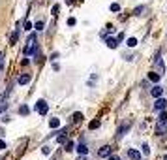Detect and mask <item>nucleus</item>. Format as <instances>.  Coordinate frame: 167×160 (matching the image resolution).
Returning <instances> with one entry per match:
<instances>
[{
  "label": "nucleus",
  "instance_id": "1",
  "mask_svg": "<svg viewBox=\"0 0 167 160\" xmlns=\"http://www.w3.org/2000/svg\"><path fill=\"white\" fill-rule=\"evenodd\" d=\"M24 55L26 57H36L38 55V41H36V34H30L26 40V47H24Z\"/></svg>",
  "mask_w": 167,
  "mask_h": 160
},
{
  "label": "nucleus",
  "instance_id": "2",
  "mask_svg": "<svg viewBox=\"0 0 167 160\" xmlns=\"http://www.w3.org/2000/svg\"><path fill=\"white\" fill-rule=\"evenodd\" d=\"M156 132L160 134V136H164L167 132V113L164 111L162 115H160V119H158V126H156Z\"/></svg>",
  "mask_w": 167,
  "mask_h": 160
},
{
  "label": "nucleus",
  "instance_id": "3",
  "mask_svg": "<svg viewBox=\"0 0 167 160\" xmlns=\"http://www.w3.org/2000/svg\"><path fill=\"white\" fill-rule=\"evenodd\" d=\"M36 111H38L39 115H47V111H49L47 102H45V100H38V104H36Z\"/></svg>",
  "mask_w": 167,
  "mask_h": 160
},
{
  "label": "nucleus",
  "instance_id": "4",
  "mask_svg": "<svg viewBox=\"0 0 167 160\" xmlns=\"http://www.w3.org/2000/svg\"><path fill=\"white\" fill-rule=\"evenodd\" d=\"M154 64H156V74L164 75V74H165V66H164V60H162V57H160V55H156V60H154Z\"/></svg>",
  "mask_w": 167,
  "mask_h": 160
},
{
  "label": "nucleus",
  "instance_id": "5",
  "mask_svg": "<svg viewBox=\"0 0 167 160\" xmlns=\"http://www.w3.org/2000/svg\"><path fill=\"white\" fill-rule=\"evenodd\" d=\"M165 108H167V100L160 96V98L156 100V104H154V109H156V111H164Z\"/></svg>",
  "mask_w": 167,
  "mask_h": 160
},
{
  "label": "nucleus",
  "instance_id": "6",
  "mask_svg": "<svg viewBox=\"0 0 167 160\" xmlns=\"http://www.w3.org/2000/svg\"><path fill=\"white\" fill-rule=\"evenodd\" d=\"M109 155H111V147H109V145H103V147L98 151V157H100V158H107Z\"/></svg>",
  "mask_w": 167,
  "mask_h": 160
},
{
  "label": "nucleus",
  "instance_id": "7",
  "mask_svg": "<svg viewBox=\"0 0 167 160\" xmlns=\"http://www.w3.org/2000/svg\"><path fill=\"white\" fill-rule=\"evenodd\" d=\"M150 94H152V96H154V98H160V96H162V94H164V89H162V87H160V85H154V87H152V89H150Z\"/></svg>",
  "mask_w": 167,
  "mask_h": 160
},
{
  "label": "nucleus",
  "instance_id": "8",
  "mask_svg": "<svg viewBox=\"0 0 167 160\" xmlns=\"http://www.w3.org/2000/svg\"><path fill=\"white\" fill-rule=\"evenodd\" d=\"M26 83H30V74H23L17 77V85H26Z\"/></svg>",
  "mask_w": 167,
  "mask_h": 160
},
{
  "label": "nucleus",
  "instance_id": "9",
  "mask_svg": "<svg viewBox=\"0 0 167 160\" xmlns=\"http://www.w3.org/2000/svg\"><path fill=\"white\" fill-rule=\"evenodd\" d=\"M130 126H132V123H126V124H122V126L118 128V132H117V138L120 140V138L124 136V132H128V128H130Z\"/></svg>",
  "mask_w": 167,
  "mask_h": 160
},
{
  "label": "nucleus",
  "instance_id": "10",
  "mask_svg": "<svg viewBox=\"0 0 167 160\" xmlns=\"http://www.w3.org/2000/svg\"><path fill=\"white\" fill-rule=\"evenodd\" d=\"M128 157L132 160H141V153L135 151V149H128Z\"/></svg>",
  "mask_w": 167,
  "mask_h": 160
},
{
  "label": "nucleus",
  "instance_id": "11",
  "mask_svg": "<svg viewBox=\"0 0 167 160\" xmlns=\"http://www.w3.org/2000/svg\"><path fill=\"white\" fill-rule=\"evenodd\" d=\"M105 43H107V47H111V49H117V47H118L117 38H105Z\"/></svg>",
  "mask_w": 167,
  "mask_h": 160
},
{
  "label": "nucleus",
  "instance_id": "12",
  "mask_svg": "<svg viewBox=\"0 0 167 160\" xmlns=\"http://www.w3.org/2000/svg\"><path fill=\"white\" fill-rule=\"evenodd\" d=\"M75 149H77V153H79V155H85V157H86V153H88V147H86L85 143H79Z\"/></svg>",
  "mask_w": 167,
  "mask_h": 160
},
{
  "label": "nucleus",
  "instance_id": "13",
  "mask_svg": "<svg viewBox=\"0 0 167 160\" xmlns=\"http://www.w3.org/2000/svg\"><path fill=\"white\" fill-rule=\"evenodd\" d=\"M160 77H162V75H160V74H156V72H150V74H149V79H150V81H156V83H158V81H160Z\"/></svg>",
  "mask_w": 167,
  "mask_h": 160
},
{
  "label": "nucleus",
  "instance_id": "14",
  "mask_svg": "<svg viewBox=\"0 0 167 160\" xmlns=\"http://www.w3.org/2000/svg\"><path fill=\"white\" fill-rule=\"evenodd\" d=\"M30 113V108L28 106H21L19 108V115H28Z\"/></svg>",
  "mask_w": 167,
  "mask_h": 160
},
{
  "label": "nucleus",
  "instance_id": "15",
  "mask_svg": "<svg viewBox=\"0 0 167 160\" xmlns=\"http://www.w3.org/2000/svg\"><path fill=\"white\" fill-rule=\"evenodd\" d=\"M17 38H19V30H15V32H13V34H11V36H9V43H11V45H13V43H15V41H17Z\"/></svg>",
  "mask_w": 167,
  "mask_h": 160
},
{
  "label": "nucleus",
  "instance_id": "16",
  "mask_svg": "<svg viewBox=\"0 0 167 160\" xmlns=\"http://www.w3.org/2000/svg\"><path fill=\"white\" fill-rule=\"evenodd\" d=\"M49 126H51V128H58V126H60V121H58V119H51V121H49Z\"/></svg>",
  "mask_w": 167,
  "mask_h": 160
},
{
  "label": "nucleus",
  "instance_id": "17",
  "mask_svg": "<svg viewBox=\"0 0 167 160\" xmlns=\"http://www.w3.org/2000/svg\"><path fill=\"white\" fill-rule=\"evenodd\" d=\"M126 45H128V47H135V45H137V40H135V38H130V40L126 41Z\"/></svg>",
  "mask_w": 167,
  "mask_h": 160
},
{
  "label": "nucleus",
  "instance_id": "18",
  "mask_svg": "<svg viewBox=\"0 0 167 160\" xmlns=\"http://www.w3.org/2000/svg\"><path fill=\"white\" fill-rule=\"evenodd\" d=\"M83 121V113H73V123H79Z\"/></svg>",
  "mask_w": 167,
  "mask_h": 160
},
{
  "label": "nucleus",
  "instance_id": "19",
  "mask_svg": "<svg viewBox=\"0 0 167 160\" xmlns=\"http://www.w3.org/2000/svg\"><path fill=\"white\" fill-rule=\"evenodd\" d=\"M143 11H145V6H139V8H135V9H133V13H135V15H141Z\"/></svg>",
  "mask_w": 167,
  "mask_h": 160
},
{
  "label": "nucleus",
  "instance_id": "20",
  "mask_svg": "<svg viewBox=\"0 0 167 160\" xmlns=\"http://www.w3.org/2000/svg\"><path fill=\"white\" fill-rule=\"evenodd\" d=\"M64 134H66V130L62 132V136H58V138H56V141H58V143H66V136H64Z\"/></svg>",
  "mask_w": 167,
  "mask_h": 160
},
{
  "label": "nucleus",
  "instance_id": "21",
  "mask_svg": "<svg viewBox=\"0 0 167 160\" xmlns=\"http://www.w3.org/2000/svg\"><path fill=\"white\" fill-rule=\"evenodd\" d=\"M111 11H120V6L115 2V4H111Z\"/></svg>",
  "mask_w": 167,
  "mask_h": 160
},
{
  "label": "nucleus",
  "instance_id": "22",
  "mask_svg": "<svg viewBox=\"0 0 167 160\" xmlns=\"http://www.w3.org/2000/svg\"><path fill=\"white\" fill-rule=\"evenodd\" d=\"M66 151H73V141H66Z\"/></svg>",
  "mask_w": 167,
  "mask_h": 160
},
{
  "label": "nucleus",
  "instance_id": "23",
  "mask_svg": "<svg viewBox=\"0 0 167 160\" xmlns=\"http://www.w3.org/2000/svg\"><path fill=\"white\" fill-rule=\"evenodd\" d=\"M36 30H43V21H38L36 23Z\"/></svg>",
  "mask_w": 167,
  "mask_h": 160
},
{
  "label": "nucleus",
  "instance_id": "24",
  "mask_svg": "<svg viewBox=\"0 0 167 160\" xmlns=\"http://www.w3.org/2000/svg\"><path fill=\"white\" fill-rule=\"evenodd\" d=\"M98 126H100V121H92V123H90V128H92V130L98 128Z\"/></svg>",
  "mask_w": 167,
  "mask_h": 160
},
{
  "label": "nucleus",
  "instance_id": "25",
  "mask_svg": "<svg viewBox=\"0 0 167 160\" xmlns=\"http://www.w3.org/2000/svg\"><path fill=\"white\" fill-rule=\"evenodd\" d=\"M41 153H43V155H49V153H51V149H49L47 145H43V147H41Z\"/></svg>",
  "mask_w": 167,
  "mask_h": 160
},
{
  "label": "nucleus",
  "instance_id": "26",
  "mask_svg": "<svg viewBox=\"0 0 167 160\" xmlns=\"http://www.w3.org/2000/svg\"><path fill=\"white\" fill-rule=\"evenodd\" d=\"M143 155H150V149H149V145H147V143L143 145Z\"/></svg>",
  "mask_w": 167,
  "mask_h": 160
},
{
  "label": "nucleus",
  "instance_id": "27",
  "mask_svg": "<svg viewBox=\"0 0 167 160\" xmlns=\"http://www.w3.org/2000/svg\"><path fill=\"white\" fill-rule=\"evenodd\" d=\"M6 109H8V104H6V102H2V104H0V113H4Z\"/></svg>",
  "mask_w": 167,
  "mask_h": 160
},
{
  "label": "nucleus",
  "instance_id": "28",
  "mask_svg": "<svg viewBox=\"0 0 167 160\" xmlns=\"http://www.w3.org/2000/svg\"><path fill=\"white\" fill-rule=\"evenodd\" d=\"M68 25H70V26H73V25H75V19H73V17H70V19H68Z\"/></svg>",
  "mask_w": 167,
  "mask_h": 160
},
{
  "label": "nucleus",
  "instance_id": "29",
  "mask_svg": "<svg viewBox=\"0 0 167 160\" xmlns=\"http://www.w3.org/2000/svg\"><path fill=\"white\" fill-rule=\"evenodd\" d=\"M117 41H118V43L124 41V34H118V36H117Z\"/></svg>",
  "mask_w": 167,
  "mask_h": 160
},
{
  "label": "nucleus",
  "instance_id": "30",
  "mask_svg": "<svg viewBox=\"0 0 167 160\" xmlns=\"http://www.w3.org/2000/svg\"><path fill=\"white\" fill-rule=\"evenodd\" d=\"M58 9H60L58 6H53V15H56V13H58Z\"/></svg>",
  "mask_w": 167,
  "mask_h": 160
},
{
  "label": "nucleus",
  "instance_id": "31",
  "mask_svg": "<svg viewBox=\"0 0 167 160\" xmlns=\"http://www.w3.org/2000/svg\"><path fill=\"white\" fill-rule=\"evenodd\" d=\"M107 158H109V160H120V158H118V157H115V155H109Z\"/></svg>",
  "mask_w": 167,
  "mask_h": 160
},
{
  "label": "nucleus",
  "instance_id": "32",
  "mask_svg": "<svg viewBox=\"0 0 167 160\" xmlns=\"http://www.w3.org/2000/svg\"><path fill=\"white\" fill-rule=\"evenodd\" d=\"M2 149H6V143H4V141L0 140V151H2Z\"/></svg>",
  "mask_w": 167,
  "mask_h": 160
},
{
  "label": "nucleus",
  "instance_id": "33",
  "mask_svg": "<svg viewBox=\"0 0 167 160\" xmlns=\"http://www.w3.org/2000/svg\"><path fill=\"white\" fill-rule=\"evenodd\" d=\"M77 160H86V158H85V155H81V157H79Z\"/></svg>",
  "mask_w": 167,
  "mask_h": 160
},
{
  "label": "nucleus",
  "instance_id": "34",
  "mask_svg": "<svg viewBox=\"0 0 167 160\" xmlns=\"http://www.w3.org/2000/svg\"><path fill=\"white\" fill-rule=\"evenodd\" d=\"M0 60H2V51H0Z\"/></svg>",
  "mask_w": 167,
  "mask_h": 160
}]
</instances>
